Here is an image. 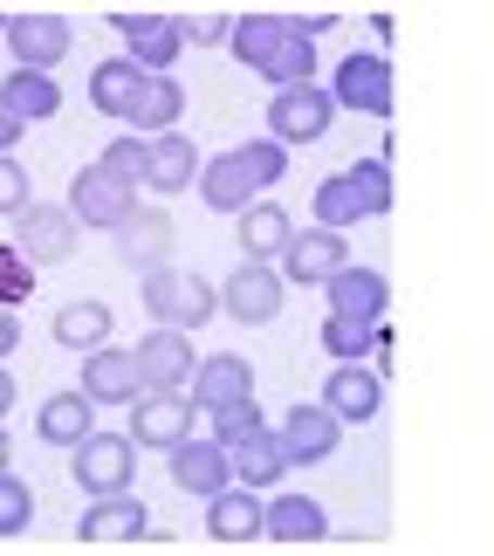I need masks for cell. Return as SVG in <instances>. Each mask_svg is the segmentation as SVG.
<instances>
[{
  "label": "cell",
  "mask_w": 494,
  "mask_h": 556,
  "mask_svg": "<svg viewBox=\"0 0 494 556\" xmlns=\"http://www.w3.org/2000/svg\"><path fill=\"white\" fill-rule=\"evenodd\" d=\"M144 295V316H152L159 330H200L213 309H220V289L206 282V275H186V268H152L138 282Z\"/></svg>",
  "instance_id": "obj_1"
},
{
  "label": "cell",
  "mask_w": 494,
  "mask_h": 556,
  "mask_svg": "<svg viewBox=\"0 0 494 556\" xmlns=\"http://www.w3.org/2000/svg\"><path fill=\"white\" fill-rule=\"evenodd\" d=\"M131 475H138V440H124V433H83L76 440V481L90 495H117V488H131Z\"/></svg>",
  "instance_id": "obj_2"
},
{
  "label": "cell",
  "mask_w": 494,
  "mask_h": 556,
  "mask_svg": "<svg viewBox=\"0 0 494 556\" xmlns=\"http://www.w3.org/2000/svg\"><path fill=\"white\" fill-rule=\"evenodd\" d=\"M330 103H343V111H357V117H392V62L343 55L337 83H330Z\"/></svg>",
  "instance_id": "obj_3"
},
{
  "label": "cell",
  "mask_w": 494,
  "mask_h": 556,
  "mask_svg": "<svg viewBox=\"0 0 494 556\" xmlns=\"http://www.w3.org/2000/svg\"><path fill=\"white\" fill-rule=\"evenodd\" d=\"M324 131H330V90H316V83L275 90V103H268V138L275 144H309Z\"/></svg>",
  "instance_id": "obj_4"
},
{
  "label": "cell",
  "mask_w": 494,
  "mask_h": 556,
  "mask_svg": "<svg viewBox=\"0 0 494 556\" xmlns=\"http://www.w3.org/2000/svg\"><path fill=\"white\" fill-rule=\"evenodd\" d=\"M83 241V220L69 206H28L21 213V254H28V268H49V262H69Z\"/></svg>",
  "instance_id": "obj_5"
},
{
  "label": "cell",
  "mask_w": 494,
  "mask_h": 556,
  "mask_svg": "<svg viewBox=\"0 0 494 556\" xmlns=\"http://www.w3.org/2000/svg\"><path fill=\"white\" fill-rule=\"evenodd\" d=\"M138 206V186H124L117 173H103V165H90V173H76V186H69V213L83 227H124V213Z\"/></svg>",
  "instance_id": "obj_6"
},
{
  "label": "cell",
  "mask_w": 494,
  "mask_h": 556,
  "mask_svg": "<svg viewBox=\"0 0 494 556\" xmlns=\"http://www.w3.org/2000/svg\"><path fill=\"white\" fill-rule=\"evenodd\" d=\"M337 446H343V419L330 413V405H289V419H282L289 467H316V460H330Z\"/></svg>",
  "instance_id": "obj_7"
},
{
  "label": "cell",
  "mask_w": 494,
  "mask_h": 556,
  "mask_svg": "<svg viewBox=\"0 0 494 556\" xmlns=\"http://www.w3.org/2000/svg\"><path fill=\"white\" fill-rule=\"evenodd\" d=\"M220 309L241 316V324H275V316H282V282H275V268L268 262H241L220 282Z\"/></svg>",
  "instance_id": "obj_8"
},
{
  "label": "cell",
  "mask_w": 494,
  "mask_h": 556,
  "mask_svg": "<svg viewBox=\"0 0 494 556\" xmlns=\"http://www.w3.org/2000/svg\"><path fill=\"white\" fill-rule=\"evenodd\" d=\"M83 399L90 405H138L144 399V378H138V357L131 351H83Z\"/></svg>",
  "instance_id": "obj_9"
},
{
  "label": "cell",
  "mask_w": 494,
  "mask_h": 556,
  "mask_svg": "<svg viewBox=\"0 0 494 556\" xmlns=\"http://www.w3.org/2000/svg\"><path fill=\"white\" fill-rule=\"evenodd\" d=\"M8 49H14L21 70H41V76H49L55 62L69 55V21H62V14H14L8 21Z\"/></svg>",
  "instance_id": "obj_10"
},
{
  "label": "cell",
  "mask_w": 494,
  "mask_h": 556,
  "mask_svg": "<svg viewBox=\"0 0 494 556\" xmlns=\"http://www.w3.org/2000/svg\"><path fill=\"white\" fill-rule=\"evenodd\" d=\"M117 35L131 41V62H138L144 76H172V55L186 49L172 14H117Z\"/></svg>",
  "instance_id": "obj_11"
},
{
  "label": "cell",
  "mask_w": 494,
  "mask_h": 556,
  "mask_svg": "<svg viewBox=\"0 0 494 556\" xmlns=\"http://www.w3.org/2000/svg\"><path fill=\"white\" fill-rule=\"evenodd\" d=\"M131 357H138L144 392H179V384L192 378V365H200V357H192V344H186V330H152Z\"/></svg>",
  "instance_id": "obj_12"
},
{
  "label": "cell",
  "mask_w": 494,
  "mask_h": 556,
  "mask_svg": "<svg viewBox=\"0 0 494 556\" xmlns=\"http://www.w3.org/2000/svg\"><path fill=\"white\" fill-rule=\"evenodd\" d=\"M111 233H117V254L131 268H144V275L165 268V254H172V213L165 206H131L124 227H111Z\"/></svg>",
  "instance_id": "obj_13"
},
{
  "label": "cell",
  "mask_w": 494,
  "mask_h": 556,
  "mask_svg": "<svg viewBox=\"0 0 494 556\" xmlns=\"http://www.w3.org/2000/svg\"><path fill=\"white\" fill-rule=\"evenodd\" d=\"M200 200L213 206V213H241V206H254V186H262V173L248 165V152L233 144V152H220L213 165H200Z\"/></svg>",
  "instance_id": "obj_14"
},
{
  "label": "cell",
  "mask_w": 494,
  "mask_h": 556,
  "mask_svg": "<svg viewBox=\"0 0 494 556\" xmlns=\"http://www.w3.org/2000/svg\"><path fill=\"white\" fill-rule=\"evenodd\" d=\"M192 413H200V405L186 392H144L138 413H131V440L138 446H179L192 433Z\"/></svg>",
  "instance_id": "obj_15"
},
{
  "label": "cell",
  "mask_w": 494,
  "mask_h": 556,
  "mask_svg": "<svg viewBox=\"0 0 494 556\" xmlns=\"http://www.w3.org/2000/svg\"><path fill=\"white\" fill-rule=\"evenodd\" d=\"M343 262H351V248H343V233H330V227L289 233V248H282L289 282H309V289H324V275H337Z\"/></svg>",
  "instance_id": "obj_16"
},
{
  "label": "cell",
  "mask_w": 494,
  "mask_h": 556,
  "mask_svg": "<svg viewBox=\"0 0 494 556\" xmlns=\"http://www.w3.org/2000/svg\"><path fill=\"white\" fill-rule=\"evenodd\" d=\"M227 475H233V460H227L220 440H192L186 433L179 446H172V481H179L186 495H220Z\"/></svg>",
  "instance_id": "obj_17"
},
{
  "label": "cell",
  "mask_w": 494,
  "mask_h": 556,
  "mask_svg": "<svg viewBox=\"0 0 494 556\" xmlns=\"http://www.w3.org/2000/svg\"><path fill=\"white\" fill-rule=\"evenodd\" d=\"M330 289V316H357V324H384V275L343 262L337 275H324Z\"/></svg>",
  "instance_id": "obj_18"
},
{
  "label": "cell",
  "mask_w": 494,
  "mask_h": 556,
  "mask_svg": "<svg viewBox=\"0 0 494 556\" xmlns=\"http://www.w3.org/2000/svg\"><path fill=\"white\" fill-rule=\"evenodd\" d=\"M138 536H152V516H144V502H131V488L97 495L83 516V543H138Z\"/></svg>",
  "instance_id": "obj_19"
},
{
  "label": "cell",
  "mask_w": 494,
  "mask_h": 556,
  "mask_svg": "<svg viewBox=\"0 0 494 556\" xmlns=\"http://www.w3.org/2000/svg\"><path fill=\"white\" fill-rule=\"evenodd\" d=\"M186 384H192V405L220 413V405H233V399L254 392V365H248V357H233V351H220V357H206V365H192Z\"/></svg>",
  "instance_id": "obj_20"
},
{
  "label": "cell",
  "mask_w": 494,
  "mask_h": 556,
  "mask_svg": "<svg viewBox=\"0 0 494 556\" xmlns=\"http://www.w3.org/2000/svg\"><path fill=\"white\" fill-rule=\"evenodd\" d=\"M206 536L213 543H254L262 536V495H254V488H220V495H206Z\"/></svg>",
  "instance_id": "obj_21"
},
{
  "label": "cell",
  "mask_w": 494,
  "mask_h": 556,
  "mask_svg": "<svg viewBox=\"0 0 494 556\" xmlns=\"http://www.w3.org/2000/svg\"><path fill=\"white\" fill-rule=\"evenodd\" d=\"M179 111H186V90H179V76H144L138 83V103H131V131L138 138H165V131H179Z\"/></svg>",
  "instance_id": "obj_22"
},
{
  "label": "cell",
  "mask_w": 494,
  "mask_h": 556,
  "mask_svg": "<svg viewBox=\"0 0 494 556\" xmlns=\"http://www.w3.org/2000/svg\"><path fill=\"white\" fill-rule=\"evenodd\" d=\"M262 536H275V543H324L330 522H324V508H316V495H275V502H262Z\"/></svg>",
  "instance_id": "obj_23"
},
{
  "label": "cell",
  "mask_w": 494,
  "mask_h": 556,
  "mask_svg": "<svg viewBox=\"0 0 494 556\" xmlns=\"http://www.w3.org/2000/svg\"><path fill=\"white\" fill-rule=\"evenodd\" d=\"M227 41H233V55H241V70L268 76L275 55H282V41H289V14H248V21H233Z\"/></svg>",
  "instance_id": "obj_24"
},
{
  "label": "cell",
  "mask_w": 494,
  "mask_h": 556,
  "mask_svg": "<svg viewBox=\"0 0 494 556\" xmlns=\"http://www.w3.org/2000/svg\"><path fill=\"white\" fill-rule=\"evenodd\" d=\"M0 103H8L21 124L62 117V90H55V76H41V70H14L8 83H0Z\"/></svg>",
  "instance_id": "obj_25"
},
{
  "label": "cell",
  "mask_w": 494,
  "mask_h": 556,
  "mask_svg": "<svg viewBox=\"0 0 494 556\" xmlns=\"http://www.w3.org/2000/svg\"><path fill=\"white\" fill-rule=\"evenodd\" d=\"M227 460H233V475H241L248 488H275V481H282V467H289L282 440H275L268 426H262V433H248V440H233Z\"/></svg>",
  "instance_id": "obj_26"
},
{
  "label": "cell",
  "mask_w": 494,
  "mask_h": 556,
  "mask_svg": "<svg viewBox=\"0 0 494 556\" xmlns=\"http://www.w3.org/2000/svg\"><path fill=\"white\" fill-rule=\"evenodd\" d=\"M324 405H330L337 419H371L378 405H384V384H378L371 371H357V365H337V371H330V399H324Z\"/></svg>",
  "instance_id": "obj_27"
},
{
  "label": "cell",
  "mask_w": 494,
  "mask_h": 556,
  "mask_svg": "<svg viewBox=\"0 0 494 556\" xmlns=\"http://www.w3.org/2000/svg\"><path fill=\"white\" fill-rule=\"evenodd\" d=\"M138 83H144V70H138L131 55H124V62H97V76H90V103H97L103 117H131Z\"/></svg>",
  "instance_id": "obj_28"
},
{
  "label": "cell",
  "mask_w": 494,
  "mask_h": 556,
  "mask_svg": "<svg viewBox=\"0 0 494 556\" xmlns=\"http://www.w3.org/2000/svg\"><path fill=\"white\" fill-rule=\"evenodd\" d=\"M289 213L282 206H241V248H248V262H275V254L289 248Z\"/></svg>",
  "instance_id": "obj_29"
},
{
  "label": "cell",
  "mask_w": 494,
  "mask_h": 556,
  "mask_svg": "<svg viewBox=\"0 0 494 556\" xmlns=\"http://www.w3.org/2000/svg\"><path fill=\"white\" fill-rule=\"evenodd\" d=\"M192 179H200V152H192V138H186V131L152 138V186H159V192H179V186H192Z\"/></svg>",
  "instance_id": "obj_30"
},
{
  "label": "cell",
  "mask_w": 494,
  "mask_h": 556,
  "mask_svg": "<svg viewBox=\"0 0 494 556\" xmlns=\"http://www.w3.org/2000/svg\"><path fill=\"white\" fill-rule=\"evenodd\" d=\"M55 344H69V351H103V344H111V309H103V303H69V309H55Z\"/></svg>",
  "instance_id": "obj_31"
},
{
  "label": "cell",
  "mask_w": 494,
  "mask_h": 556,
  "mask_svg": "<svg viewBox=\"0 0 494 556\" xmlns=\"http://www.w3.org/2000/svg\"><path fill=\"white\" fill-rule=\"evenodd\" d=\"M41 440H49V446H76L83 433H90V399H83V392H55L49 405H41Z\"/></svg>",
  "instance_id": "obj_32"
},
{
  "label": "cell",
  "mask_w": 494,
  "mask_h": 556,
  "mask_svg": "<svg viewBox=\"0 0 494 556\" xmlns=\"http://www.w3.org/2000/svg\"><path fill=\"white\" fill-rule=\"evenodd\" d=\"M384 324H357V316H324V351L337 357V365H357L364 351H378Z\"/></svg>",
  "instance_id": "obj_33"
},
{
  "label": "cell",
  "mask_w": 494,
  "mask_h": 556,
  "mask_svg": "<svg viewBox=\"0 0 494 556\" xmlns=\"http://www.w3.org/2000/svg\"><path fill=\"white\" fill-rule=\"evenodd\" d=\"M364 220V206H357V192H351V179L343 173H330L324 186H316V227H330V233H343V227H357Z\"/></svg>",
  "instance_id": "obj_34"
},
{
  "label": "cell",
  "mask_w": 494,
  "mask_h": 556,
  "mask_svg": "<svg viewBox=\"0 0 494 556\" xmlns=\"http://www.w3.org/2000/svg\"><path fill=\"white\" fill-rule=\"evenodd\" d=\"M343 179H351L357 206H364V220L392 206V173H384V159H357V165H351V173H343Z\"/></svg>",
  "instance_id": "obj_35"
},
{
  "label": "cell",
  "mask_w": 494,
  "mask_h": 556,
  "mask_svg": "<svg viewBox=\"0 0 494 556\" xmlns=\"http://www.w3.org/2000/svg\"><path fill=\"white\" fill-rule=\"evenodd\" d=\"M28 522H35V488L0 467V536H21Z\"/></svg>",
  "instance_id": "obj_36"
},
{
  "label": "cell",
  "mask_w": 494,
  "mask_h": 556,
  "mask_svg": "<svg viewBox=\"0 0 494 556\" xmlns=\"http://www.w3.org/2000/svg\"><path fill=\"white\" fill-rule=\"evenodd\" d=\"M97 165H103V173H117L124 186L152 179V138H138V131H131V138H117V144H111V159H97Z\"/></svg>",
  "instance_id": "obj_37"
},
{
  "label": "cell",
  "mask_w": 494,
  "mask_h": 556,
  "mask_svg": "<svg viewBox=\"0 0 494 556\" xmlns=\"http://www.w3.org/2000/svg\"><path fill=\"white\" fill-rule=\"evenodd\" d=\"M262 405H254V392L248 399H233V405H220V413H213V440L220 446H233V440H248V433H262Z\"/></svg>",
  "instance_id": "obj_38"
},
{
  "label": "cell",
  "mask_w": 494,
  "mask_h": 556,
  "mask_svg": "<svg viewBox=\"0 0 494 556\" xmlns=\"http://www.w3.org/2000/svg\"><path fill=\"white\" fill-rule=\"evenodd\" d=\"M35 295V268L21 248H0V309H21Z\"/></svg>",
  "instance_id": "obj_39"
},
{
  "label": "cell",
  "mask_w": 494,
  "mask_h": 556,
  "mask_svg": "<svg viewBox=\"0 0 494 556\" xmlns=\"http://www.w3.org/2000/svg\"><path fill=\"white\" fill-rule=\"evenodd\" d=\"M28 206H35V192H28V173H21L14 159H0V213H14V220H21Z\"/></svg>",
  "instance_id": "obj_40"
},
{
  "label": "cell",
  "mask_w": 494,
  "mask_h": 556,
  "mask_svg": "<svg viewBox=\"0 0 494 556\" xmlns=\"http://www.w3.org/2000/svg\"><path fill=\"white\" fill-rule=\"evenodd\" d=\"M241 152H248V165H254V173H262V186L289 173V144H275V138H248Z\"/></svg>",
  "instance_id": "obj_41"
},
{
  "label": "cell",
  "mask_w": 494,
  "mask_h": 556,
  "mask_svg": "<svg viewBox=\"0 0 494 556\" xmlns=\"http://www.w3.org/2000/svg\"><path fill=\"white\" fill-rule=\"evenodd\" d=\"M220 35H233V21H220V14H179V41H213V49H220Z\"/></svg>",
  "instance_id": "obj_42"
},
{
  "label": "cell",
  "mask_w": 494,
  "mask_h": 556,
  "mask_svg": "<svg viewBox=\"0 0 494 556\" xmlns=\"http://www.w3.org/2000/svg\"><path fill=\"white\" fill-rule=\"evenodd\" d=\"M21 131H28V124H21L8 103H0V159H14V144H21Z\"/></svg>",
  "instance_id": "obj_43"
},
{
  "label": "cell",
  "mask_w": 494,
  "mask_h": 556,
  "mask_svg": "<svg viewBox=\"0 0 494 556\" xmlns=\"http://www.w3.org/2000/svg\"><path fill=\"white\" fill-rule=\"evenodd\" d=\"M14 344H21V316H14V309H0V357H8Z\"/></svg>",
  "instance_id": "obj_44"
},
{
  "label": "cell",
  "mask_w": 494,
  "mask_h": 556,
  "mask_svg": "<svg viewBox=\"0 0 494 556\" xmlns=\"http://www.w3.org/2000/svg\"><path fill=\"white\" fill-rule=\"evenodd\" d=\"M8 405H14V378H8V365H0V419H8Z\"/></svg>",
  "instance_id": "obj_45"
},
{
  "label": "cell",
  "mask_w": 494,
  "mask_h": 556,
  "mask_svg": "<svg viewBox=\"0 0 494 556\" xmlns=\"http://www.w3.org/2000/svg\"><path fill=\"white\" fill-rule=\"evenodd\" d=\"M0 467H8V426H0Z\"/></svg>",
  "instance_id": "obj_46"
}]
</instances>
